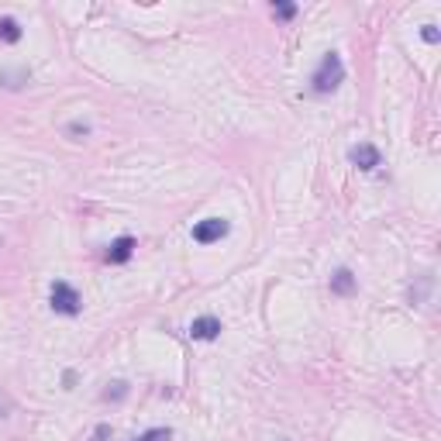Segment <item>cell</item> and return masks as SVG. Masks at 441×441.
<instances>
[{
  "label": "cell",
  "instance_id": "9a60e30c",
  "mask_svg": "<svg viewBox=\"0 0 441 441\" xmlns=\"http://www.w3.org/2000/svg\"><path fill=\"white\" fill-rule=\"evenodd\" d=\"M7 410H10V400L0 393V417H7Z\"/></svg>",
  "mask_w": 441,
  "mask_h": 441
},
{
  "label": "cell",
  "instance_id": "9c48e42d",
  "mask_svg": "<svg viewBox=\"0 0 441 441\" xmlns=\"http://www.w3.org/2000/svg\"><path fill=\"white\" fill-rule=\"evenodd\" d=\"M169 438H173V428H152V431L138 435L135 441H169Z\"/></svg>",
  "mask_w": 441,
  "mask_h": 441
},
{
  "label": "cell",
  "instance_id": "5bb4252c",
  "mask_svg": "<svg viewBox=\"0 0 441 441\" xmlns=\"http://www.w3.org/2000/svg\"><path fill=\"white\" fill-rule=\"evenodd\" d=\"M69 131H73V135H90V124H80V121H76V124H69Z\"/></svg>",
  "mask_w": 441,
  "mask_h": 441
},
{
  "label": "cell",
  "instance_id": "ba28073f",
  "mask_svg": "<svg viewBox=\"0 0 441 441\" xmlns=\"http://www.w3.org/2000/svg\"><path fill=\"white\" fill-rule=\"evenodd\" d=\"M0 38L3 42H21V24L14 17H0Z\"/></svg>",
  "mask_w": 441,
  "mask_h": 441
},
{
  "label": "cell",
  "instance_id": "4fadbf2b",
  "mask_svg": "<svg viewBox=\"0 0 441 441\" xmlns=\"http://www.w3.org/2000/svg\"><path fill=\"white\" fill-rule=\"evenodd\" d=\"M107 438H110V424H97V431H93L90 441H107Z\"/></svg>",
  "mask_w": 441,
  "mask_h": 441
},
{
  "label": "cell",
  "instance_id": "8fae6325",
  "mask_svg": "<svg viewBox=\"0 0 441 441\" xmlns=\"http://www.w3.org/2000/svg\"><path fill=\"white\" fill-rule=\"evenodd\" d=\"M272 14H276L279 21H290V17L297 14V3H272Z\"/></svg>",
  "mask_w": 441,
  "mask_h": 441
},
{
  "label": "cell",
  "instance_id": "5b68a950",
  "mask_svg": "<svg viewBox=\"0 0 441 441\" xmlns=\"http://www.w3.org/2000/svg\"><path fill=\"white\" fill-rule=\"evenodd\" d=\"M131 256H135V238H131V235H121V238H114V242H110V249H107V263H110V265L128 263Z\"/></svg>",
  "mask_w": 441,
  "mask_h": 441
},
{
  "label": "cell",
  "instance_id": "3957f363",
  "mask_svg": "<svg viewBox=\"0 0 441 441\" xmlns=\"http://www.w3.org/2000/svg\"><path fill=\"white\" fill-rule=\"evenodd\" d=\"M228 231H231V224H228L224 217H207V221H197V224H193V242L210 245V242H221Z\"/></svg>",
  "mask_w": 441,
  "mask_h": 441
},
{
  "label": "cell",
  "instance_id": "6da1fadb",
  "mask_svg": "<svg viewBox=\"0 0 441 441\" xmlns=\"http://www.w3.org/2000/svg\"><path fill=\"white\" fill-rule=\"evenodd\" d=\"M310 83H314L317 93H335V90L345 83V63H342V56H338V52H328V56L317 63Z\"/></svg>",
  "mask_w": 441,
  "mask_h": 441
},
{
  "label": "cell",
  "instance_id": "277c9868",
  "mask_svg": "<svg viewBox=\"0 0 441 441\" xmlns=\"http://www.w3.org/2000/svg\"><path fill=\"white\" fill-rule=\"evenodd\" d=\"M217 335H221V321L210 317V314H207V317H197V321L190 324V338H193V342H214Z\"/></svg>",
  "mask_w": 441,
  "mask_h": 441
},
{
  "label": "cell",
  "instance_id": "52a82bcc",
  "mask_svg": "<svg viewBox=\"0 0 441 441\" xmlns=\"http://www.w3.org/2000/svg\"><path fill=\"white\" fill-rule=\"evenodd\" d=\"M331 293H338V297L355 293V276L349 272V269H338V272L331 276Z\"/></svg>",
  "mask_w": 441,
  "mask_h": 441
},
{
  "label": "cell",
  "instance_id": "7c38bea8",
  "mask_svg": "<svg viewBox=\"0 0 441 441\" xmlns=\"http://www.w3.org/2000/svg\"><path fill=\"white\" fill-rule=\"evenodd\" d=\"M421 38L435 45V42H438V38H441V35H438V28H435V24H424V31H421Z\"/></svg>",
  "mask_w": 441,
  "mask_h": 441
},
{
  "label": "cell",
  "instance_id": "30bf717a",
  "mask_svg": "<svg viewBox=\"0 0 441 441\" xmlns=\"http://www.w3.org/2000/svg\"><path fill=\"white\" fill-rule=\"evenodd\" d=\"M128 397V383H110L103 390V400H124Z\"/></svg>",
  "mask_w": 441,
  "mask_h": 441
},
{
  "label": "cell",
  "instance_id": "7a4b0ae2",
  "mask_svg": "<svg viewBox=\"0 0 441 441\" xmlns=\"http://www.w3.org/2000/svg\"><path fill=\"white\" fill-rule=\"evenodd\" d=\"M49 300H52V310L56 314H66V317H76L80 310H83V300H80V293L69 286V283H52V293H49Z\"/></svg>",
  "mask_w": 441,
  "mask_h": 441
},
{
  "label": "cell",
  "instance_id": "8992f818",
  "mask_svg": "<svg viewBox=\"0 0 441 441\" xmlns=\"http://www.w3.org/2000/svg\"><path fill=\"white\" fill-rule=\"evenodd\" d=\"M349 156H352L355 166H358V169H365V173H372V169L379 166V149H376V145H365V142H362V145H355Z\"/></svg>",
  "mask_w": 441,
  "mask_h": 441
}]
</instances>
